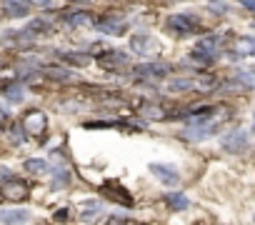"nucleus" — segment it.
Here are the masks:
<instances>
[{
    "instance_id": "obj_18",
    "label": "nucleus",
    "mask_w": 255,
    "mask_h": 225,
    "mask_svg": "<svg viewBox=\"0 0 255 225\" xmlns=\"http://www.w3.org/2000/svg\"><path fill=\"white\" fill-rule=\"evenodd\" d=\"M235 80L243 83L245 88H255V70H238L235 73Z\"/></svg>"
},
{
    "instance_id": "obj_16",
    "label": "nucleus",
    "mask_w": 255,
    "mask_h": 225,
    "mask_svg": "<svg viewBox=\"0 0 255 225\" xmlns=\"http://www.w3.org/2000/svg\"><path fill=\"white\" fill-rule=\"evenodd\" d=\"M83 210H85V213L80 215L83 220H95V218H98V215L103 213V208H100V205H98L95 200H90V203H85V205H83Z\"/></svg>"
},
{
    "instance_id": "obj_21",
    "label": "nucleus",
    "mask_w": 255,
    "mask_h": 225,
    "mask_svg": "<svg viewBox=\"0 0 255 225\" xmlns=\"http://www.w3.org/2000/svg\"><path fill=\"white\" fill-rule=\"evenodd\" d=\"M13 178V173L8 170V168H3V165H0V180H10Z\"/></svg>"
},
{
    "instance_id": "obj_19",
    "label": "nucleus",
    "mask_w": 255,
    "mask_h": 225,
    "mask_svg": "<svg viewBox=\"0 0 255 225\" xmlns=\"http://www.w3.org/2000/svg\"><path fill=\"white\" fill-rule=\"evenodd\" d=\"M60 58H63L65 63H73V65H88V63H90L88 55H75V53H60Z\"/></svg>"
},
{
    "instance_id": "obj_2",
    "label": "nucleus",
    "mask_w": 255,
    "mask_h": 225,
    "mask_svg": "<svg viewBox=\"0 0 255 225\" xmlns=\"http://www.w3.org/2000/svg\"><path fill=\"white\" fill-rule=\"evenodd\" d=\"M218 53V38L215 35H208L203 40H198V45L193 48V58L200 60V63H210Z\"/></svg>"
},
{
    "instance_id": "obj_20",
    "label": "nucleus",
    "mask_w": 255,
    "mask_h": 225,
    "mask_svg": "<svg viewBox=\"0 0 255 225\" xmlns=\"http://www.w3.org/2000/svg\"><path fill=\"white\" fill-rule=\"evenodd\" d=\"M68 20H70L73 25H90V23H93V20H90V15H85V13H78V15H70Z\"/></svg>"
},
{
    "instance_id": "obj_8",
    "label": "nucleus",
    "mask_w": 255,
    "mask_h": 225,
    "mask_svg": "<svg viewBox=\"0 0 255 225\" xmlns=\"http://www.w3.org/2000/svg\"><path fill=\"white\" fill-rule=\"evenodd\" d=\"M223 148H225L228 153H243V150L248 148V135H245L243 130L230 133L228 138H223Z\"/></svg>"
},
{
    "instance_id": "obj_6",
    "label": "nucleus",
    "mask_w": 255,
    "mask_h": 225,
    "mask_svg": "<svg viewBox=\"0 0 255 225\" xmlns=\"http://www.w3.org/2000/svg\"><path fill=\"white\" fill-rule=\"evenodd\" d=\"M150 173L165 185H178V180H180V173L173 165H165V163H150Z\"/></svg>"
},
{
    "instance_id": "obj_15",
    "label": "nucleus",
    "mask_w": 255,
    "mask_h": 225,
    "mask_svg": "<svg viewBox=\"0 0 255 225\" xmlns=\"http://www.w3.org/2000/svg\"><path fill=\"white\" fill-rule=\"evenodd\" d=\"M3 95L8 98V100H13V103H20L23 100V88L20 85H15V83H10V85H3Z\"/></svg>"
},
{
    "instance_id": "obj_3",
    "label": "nucleus",
    "mask_w": 255,
    "mask_h": 225,
    "mask_svg": "<svg viewBox=\"0 0 255 225\" xmlns=\"http://www.w3.org/2000/svg\"><path fill=\"white\" fill-rule=\"evenodd\" d=\"M100 193H105L108 198H113V200H118L120 205H128L130 208L133 205V195L128 193L120 183H115V180H105L103 185H100Z\"/></svg>"
},
{
    "instance_id": "obj_17",
    "label": "nucleus",
    "mask_w": 255,
    "mask_h": 225,
    "mask_svg": "<svg viewBox=\"0 0 255 225\" xmlns=\"http://www.w3.org/2000/svg\"><path fill=\"white\" fill-rule=\"evenodd\" d=\"M25 170L33 175H43V173H48V163L45 160H25Z\"/></svg>"
},
{
    "instance_id": "obj_10",
    "label": "nucleus",
    "mask_w": 255,
    "mask_h": 225,
    "mask_svg": "<svg viewBox=\"0 0 255 225\" xmlns=\"http://www.w3.org/2000/svg\"><path fill=\"white\" fill-rule=\"evenodd\" d=\"M168 70H170V65H165V63H145V65H138V68H135L138 75H148V78L165 75Z\"/></svg>"
},
{
    "instance_id": "obj_1",
    "label": "nucleus",
    "mask_w": 255,
    "mask_h": 225,
    "mask_svg": "<svg viewBox=\"0 0 255 225\" xmlns=\"http://www.w3.org/2000/svg\"><path fill=\"white\" fill-rule=\"evenodd\" d=\"M165 25H168V30H170V33H175V35H190V33H195V30L200 28L198 18H195V15H190V13L170 15Z\"/></svg>"
},
{
    "instance_id": "obj_5",
    "label": "nucleus",
    "mask_w": 255,
    "mask_h": 225,
    "mask_svg": "<svg viewBox=\"0 0 255 225\" xmlns=\"http://www.w3.org/2000/svg\"><path fill=\"white\" fill-rule=\"evenodd\" d=\"M130 45H133V50H138L140 55H155V53L160 50L158 38H153L150 33H140V35H135V38L130 40Z\"/></svg>"
},
{
    "instance_id": "obj_12",
    "label": "nucleus",
    "mask_w": 255,
    "mask_h": 225,
    "mask_svg": "<svg viewBox=\"0 0 255 225\" xmlns=\"http://www.w3.org/2000/svg\"><path fill=\"white\" fill-rule=\"evenodd\" d=\"M233 48H235L238 55H255V40L253 38H238Z\"/></svg>"
},
{
    "instance_id": "obj_22",
    "label": "nucleus",
    "mask_w": 255,
    "mask_h": 225,
    "mask_svg": "<svg viewBox=\"0 0 255 225\" xmlns=\"http://www.w3.org/2000/svg\"><path fill=\"white\" fill-rule=\"evenodd\" d=\"M240 5H245V8H250L255 13V0H240Z\"/></svg>"
},
{
    "instance_id": "obj_7",
    "label": "nucleus",
    "mask_w": 255,
    "mask_h": 225,
    "mask_svg": "<svg viewBox=\"0 0 255 225\" xmlns=\"http://www.w3.org/2000/svg\"><path fill=\"white\" fill-rule=\"evenodd\" d=\"M125 63H128V55L120 53V50H108L105 55L98 58V65L105 68V70H115L118 65H125Z\"/></svg>"
},
{
    "instance_id": "obj_4",
    "label": "nucleus",
    "mask_w": 255,
    "mask_h": 225,
    "mask_svg": "<svg viewBox=\"0 0 255 225\" xmlns=\"http://www.w3.org/2000/svg\"><path fill=\"white\" fill-rule=\"evenodd\" d=\"M45 125H48V118H45V112H40V110H30L28 115L23 118V128L30 135H43Z\"/></svg>"
},
{
    "instance_id": "obj_23",
    "label": "nucleus",
    "mask_w": 255,
    "mask_h": 225,
    "mask_svg": "<svg viewBox=\"0 0 255 225\" xmlns=\"http://www.w3.org/2000/svg\"><path fill=\"white\" fill-rule=\"evenodd\" d=\"M65 218H68V210H65V208L55 213V220H65Z\"/></svg>"
},
{
    "instance_id": "obj_24",
    "label": "nucleus",
    "mask_w": 255,
    "mask_h": 225,
    "mask_svg": "<svg viewBox=\"0 0 255 225\" xmlns=\"http://www.w3.org/2000/svg\"><path fill=\"white\" fill-rule=\"evenodd\" d=\"M28 3H35V5H48L50 0H28Z\"/></svg>"
},
{
    "instance_id": "obj_9",
    "label": "nucleus",
    "mask_w": 255,
    "mask_h": 225,
    "mask_svg": "<svg viewBox=\"0 0 255 225\" xmlns=\"http://www.w3.org/2000/svg\"><path fill=\"white\" fill-rule=\"evenodd\" d=\"M3 193H5V198H10V200H23V198L28 195V185H25L23 180H15V178H10V180H5V188H3Z\"/></svg>"
},
{
    "instance_id": "obj_11",
    "label": "nucleus",
    "mask_w": 255,
    "mask_h": 225,
    "mask_svg": "<svg viewBox=\"0 0 255 225\" xmlns=\"http://www.w3.org/2000/svg\"><path fill=\"white\" fill-rule=\"evenodd\" d=\"M30 220V213L23 210V208H15V210H0V223H25Z\"/></svg>"
},
{
    "instance_id": "obj_13",
    "label": "nucleus",
    "mask_w": 255,
    "mask_h": 225,
    "mask_svg": "<svg viewBox=\"0 0 255 225\" xmlns=\"http://www.w3.org/2000/svg\"><path fill=\"white\" fill-rule=\"evenodd\" d=\"M5 10H8L13 18H23V15H28V5L23 3V0H5Z\"/></svg>"
},
{
    "instance_id": "obj_14",
    "label": "nucleus",
    "mask_w": 255,
    "mask_h": 225,
    "mask_svg": "<svg viewBox=\"0 0 255 225\" xmlns=\"http://www.w3.org/2000/svg\"><path fill=\"white\" fill-rule=\"evenodd\" d=\"M165 200H168V205H170V208H175V210H185V208L190 205V200H188L183 193H168V195H165Z\"/></svg>"
}]
</instances>
